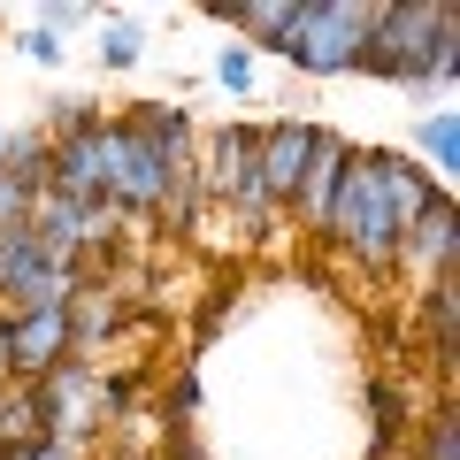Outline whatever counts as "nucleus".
Masks as SVG:
<instances>
[{"label":"nucleus","instance_id":"nucleus-1","mask_svg":"<svg viewBox=\"0 0 460 460\" xmlns=\"http://www.w3.org/2000/svg\"><path fill=\"white\" fill-rule=\"evenodd\" d=\"M323 246L338 253L345 269H361L368 284H392V253H399V230H392V215H384V192H376V177L361 169V146H353V169H345L338 199H330Z\"/></svg>","mask_w":460,"mask_h":460},{"label":"nucleus","instance_id":"nucleus-2","mask_svg":"<svg viewBox=\"0 0 460 460\" xmlns=\"http://www.w3.org/2000/svg\"><path fill=\"white\" fill-rule=\"evenodd\" d=\"M453 16V0H376V23H368V47H361V77L399 84V93L422 100V69H429V39L438 23Z\"/></svg>","mask_w":460,"mask_h":460},{"label":"nucleus","instance_id":"nucleus-3","mask_svg":"<svg viewBox=\"0 0 460 460\" xmlns=\"http://www.w3.org/2000/svg\"><path fill=\"white\" fill-rule=\"evenodd\" d=\"M368 23H376V0H299V23L284 39L277 62H292L299 77H353L368 47Z\"/></svg>","mask_w":460,"mask_h":460},{"label":"nucleus","instance_id":"nucleus-4","mask_svg":"<svg viewBox=\"0 0 460 460\" xmlns=\"http://www.w3.org/2000/svg\"><path fill=\"white\" fill-rule=\"evenodd\" d=\"M39 399H47V438L54 445H77V453H100L108 445V368L62 361L39 384Z\"/></svg>","mask_w":460,"mask_h":460},{"label":"nucleus","instance_id":"nucleus-5","mask_svg":"<svg viewBox=\"0 0 460 460\" xmlns=\"http://www.w3.org/2000/svg\"><path fill=\"white\" fill-rule=\"evenodd\" d=\"M307 146H314V115L307 108H284L269 123H253V192H261V208L277 223L292 215V192L307 177Z\"/></svg>","mask_w":460,"mask_h":460},{"label":"nucleus","instance_id":"nucleus-6","mask_svg":"<svg viewBox=\"0 0 460 460\" xmlns=\"http://www.w3.org/2000/svg\"><path fill=\"white\" fill-rule=\"evenodd\" d=\"M77 284H84V277L39 246L31 223L0 238V314H16V307H69V292H77Z\"/></svg>","mask_w":460,"mask_h":460},{"label":"nucleus","instance_id":"nucleus-7","mask_svg":"<svg viewBox=\"0 0 460 460\" xmlns=\"http://www.w3.org/2000/svg\"><path fill=\"white\" fill-rule=\"evenodd\" d=\"M62 361H77V345H69V307H16V314H0V376L47 384Z\"/></svg>","mask_w":460,"mask_h":460},{"label":"nucleus","instance_id":"nucleus-8","mask_svg":"<svg viewBox=\"0 0 460 460\" xmlns=\"http://www.w3.org/2000/svg\"><path fill=\"white\" fill-rule=\"evenodd\" d=\"M453 269H460V208H453V192H445V199H429V208L399 230L392 277L429 284V277H453Z\"/></svg>","mask_w":460,"mask_h":460},{"label":"nucleus","instance_id":"nucleus-9","mask_svg":"<svg viewBox=\"0 0 460 460\" xmlns=\"http://www.w3.org/2000/svg\"><path fill=\"white\" fill-rule=\"evenodd\" d=\"M345 169H353V138H345V131H330V123H314L307 177H299V192H292V215H284V223H292V230H307V238H323V223H330V199H338Z\"/></svg>","mask_w":460,"mask_h":460},{"label":"nucleus","instance_id":"nucleus-10","mask_svg":"<svg viewBox=\"0 0 460 460\" xmlns=\"http://www.w3.org/2000/svg\"><path fill=\"white\" fill-rule=\"evenodd\" d=\"M361 169L376 177V192H384V215H392V230H407L414 215L429 208V199H445V184L429 177V169L414 162L407 146H361Z\"/></svg>","mask_w":460,"mask_h":460},{"label":"nucleus","instance_id":"nucleus-11","mask_svg":"<svg viewBox=\"0 0 460 460\" xmlns=\"http://www.w3.org/2000/svg\"><path fill=\"white\" fill-rule=\"evenodd\" d=\"M414 323H422V345H429L438 384L453 392L460 384V269L453 277H429L422 292H414Z\"/></svg>","mask_w":460,"mask_h":460},{"label":"nucleus","instance_id":"nucleus-12","mask_svg":"<svg viewBox=\"0 0 460 460\" xmlns=\"http://www.w3.org/2000/svg\"><path fill=\"white\" fill-rule=\"evenodd\" d=\"M215 23L246 54H284V39L299 23V0H230V8H215Z\"/></svg>","mask_w":460,"mask_h":460},{"label":"nucleus","instance_id":"nucleus-13","mask_svg":"<svg viewBox=\"0 0 460 460\" xmlns=\"http://www.w3.org/2000/svg\"><path fill=\"white\" fill-rule=\"evenodd\" d=\"M407 154L445 184V192H453V169H460V108H453V100H438V108L414 115V146Z\"/></svg>","mask_w":460,"mask_h":460},{"label":"nucleus","instance_id":"nucleus-14","mask_svg":"<svg viewBox=\"0 0 460 460\" xmlns=\"http://www.w3.org/2000/svg\"><path fill=\"white\" fill-rule=\"evenodd\" d=\"M115 323H123V299L108 292V277H84L77 292H69V345H77V361H93V345L108 338Z\"/></svg>","mask_w":460,"mask_h":460},{"label":"nucleus","instance_id":"nucleus-15","mask_svg":"<svg viewBox=\"0 0 460 460\" xmlns=\"http://www.w3.org/2000/svg\"><path fill=\"white\" fill-rule=\"evenodd\" d=\"M138 123V131L154 138V146L169 154V162H184V154L199 146V123H192V108H169V100H138V108H123Z\"/></svg>","mask_w":460,"mask_h":460},{"label":"nucleus","instance_id":"nucleus-16","mask_svg":"<svg viewBox=\"0 0 460 460\" xmlns=\"http://www.w3.org/2000/svg\"><path fill=\"white\" fill-rule=\"evenodd\" d=\"M31 438H47V399H39V384L0 376V445H31Z\"/></svg>","mask_w":460,"mask_h":460},{"label":"nucleus","instance_id":"nucleus-17","mask_svg":"<svg viewBox=\"0 0 460 460\" xmlns=\"http://www.w3.org/2000/svg\"><path fill=\"white\" fill-rule=\"evenodd\" d=\"M93 62L108 69V77H123V69H138L146 62V31H138V16H123V8H100V47H93Z\"/></svg>","mask_w":460,"mask_h":460},{"label":"nucleus","instance_id":"nucleus-18","mask_svg":"<svg viewBox=\"0 0 460 460\" xmlns=\"http://www.w3.org/2000/svg\"><path fill=\"white\" fill-rule=\"evenodd\" d=\"M414 460H460V392H438V407L422 414Z\"/></svg>","mask_w":460,"mask_h":460},{"label":"nucleus","instance_id":"nucleus-19","mask_svg":"<svg viewBox=\"0 0 460 460\" xmlns=\"http://www.w3.org/2000/svg\"><path fill=\"white\" fill-rule=\"evenodd\" d=\"M453 77H460V8L438 23V39H429V69H422V84L445 100V93H453Z\"/></svg>","mask_w":460,"mask_h":460},{"label":"nucleus","instance_id":"nucleus-20","mask_svg":"<svg viewBox=\"0 0 460 460\" xmlns=\"http://www.w3.org/2000/svg\"><path fill=\"white\" fill-rule=\"evenodd\" d=\"M16 54H23V62H39V69H47V77H54V69L69 62V39L54 31V23H39V16H23V23H16Z\"/></svg>","mask_w":460,"mask_h":460},{"label":"nucleus","instance_id":"nucleus-21","mask_svg":"<svg viewBox=\"0 0 460 460\" xmlns=\"http://www.w3.org/2000/svg\"><path fill=\"white\" fill-rule=\"evenodd\" d=\"M368 422H376V445H392L407 429V392L392 376H368Z\"/></svg>","mask_w":460,"mask_h":460},{"label":"nucleus","instance_id":"nucleus-22","mask_svg":"<svg viewBox=\"0 0 460 460\" xmlns=\"http://www.w3.org/2000/svg\"><path fill=\"white\" fill-rule=\"evenodd\" d=\"M93 115H100V100H93V93H47V115H39V131L62 138V131H84Z\"/></svg>","mask_w":460,"mask_h":460},{"label":"nucleus","instance_id":"nucleus-23","mask_svg":"<svg viewBox=\"0 0 460 460\" xmlns=\"http://www.w3.org/2000/svg\"><path fill=\"white\" fill-rule=\"evenodd\" d=\"M253 77H261V69H253V54L238 47V39H230V47H215V84H223L230 100H246V93H253Z\"/></svg>","mask_w":460,"mask_h":460},{"label":"nucleus","instance_id":"nucleus-24","mask_svg":"<svg viewBox=\"0 0 460 460\" xmlns=\"http://www.w3.org/2000/svg\"><path fill=\"white\" fill-rule=\"evenodd\" d=\"M0 460H93L77 445H54V438H31V445H0Z\"/></svg>","mask_w":460,"mask_h":460},{"label":"nucleus","instance_id":"nucleus-25","mask_svg":"<svg viewBox=\"0 0 460 460\" xmlns=\"http://www.w3.org/2000/svg\"><path fill=\"white\" fill-rule=\"evenodd\" d=\"M169 407H177V414H169V422H177V429H184V422H192V414H199V376H192V368H184V376L169 384Z\"/></svg>","mask_w":460,"mask_h":460},{"label":"nucleus","instance_id":"nucleus-26","mask_svg":"<svg viewBox=\"0 0 460 460\" xmlns=\"http://www.w3.org/2000/svg\"><path fill=\"white\" fill-rule=\"evenodd\" d=\"M123 460H162V453H123Z\"/></svg>","mask_w":460,"mask_h":460},{"label":"nucleus","instance_id":"nucleus-27","mask_svg":"<svg viewBox=\"0 0 460 460\" xmlns=\"http://www.w3.org/2000/svg\"><path fill=\"white\" fill-rule=\"evenodd\" d=\"M0 154H8V123H0Z\"/></svg>","mask_w":460,"mask_h":460}]
</instances>
